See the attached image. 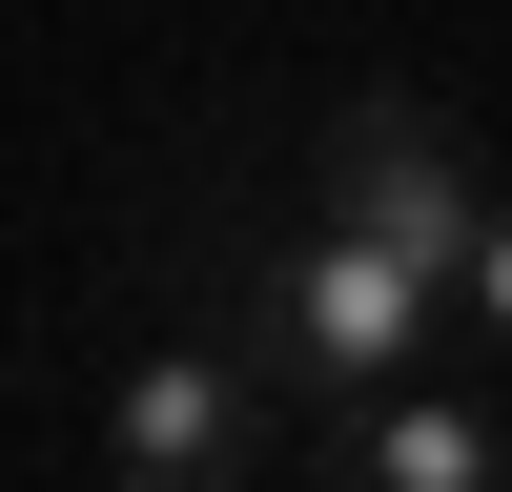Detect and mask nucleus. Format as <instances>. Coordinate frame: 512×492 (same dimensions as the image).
Returning a JSON list of instances; mask_svg holds the SVG:
<instances>
[{
	"instance_id": "7ed1b4c3",
	"label": "nucleus",
	"mask_w": 512,
	"mask_h": 492,
	"mask_svg": "<svg viewBox=\"0 0 512 492\" xmlns=\"http://www.w3.org/2000/svg\"><path fill=\"white\" fill-rule=\"evenodd\" d=\"M267 349H144L103 390V492H267Z\"/></svg>"
},
{
	"instance_id": "f257e3e1",
	"label": "nucleus",
	"mask_w": 512,
	"mask_h": 492,
	"mask_svg": "<svg viewBox=\"0 0 512 492\" xmlns=\"http://www.w3.org/2000/svg\"><path fill=\"white\" fill-rule=\"evenodd\" d=\"M472 308L451 267H410V246H369V226H287L267 246V287H246V349H267V390H308V410H369V390H410L431 369V328Z\"/></svg>"
},
{
	"instance_id": "f03ea898",
	"label": "nucleus",
	"mask_w": 512,
	"mask_h": 492,
	"mask_svg": "<svg viewBox=\"0 0 512 492\" xmlns=\"http://www.w3.org/2000/svg\"><path fill=\"white\" fill-rule=\"evenodd\" d=\"M308 205L328 226H369V246H410V267H451L472 287V246H492V185H472V144H451L431 103H328V144H308Z\"/></svg>"
},
{
	"instance_id": "39448f33",
	"label": "nucleus",
	"mask_w": 512,
	"mask_h": 492,
	"mask_svg": "<svg viewBox=\"0 0 512 492\" xmlns=\"http://www.w3.org/2000/svg\"><path fill=\"white\" fill-rule=\"evenodd\" d=\"M472 328L512 349V205H492V246H472Z\"/></svg>"
},
{
	"instance_id": "20e7f679",
	"label": "nucleus",
	"mask_w": 512,
	"mask_h": 492,
	"mask_svg": "<svg viewBox=\"0 0 512 492\" xmlns=\"http://www.w3.org/2000/svg\"><path fill=\"white\" fill-rule=\"evenodd\" d=\"M328 492H512V410L492 390H369V410H328Z\"/></svg>"
}]
</instances>
